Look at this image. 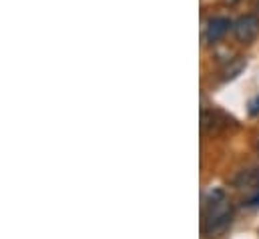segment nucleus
<instances>
[{
    "label": "nucleus",
    "instance_id": "nucleus-1",
    "mask_svg": "<svg viewBox=\"0 0 259 239\" xmlns=\"http://www.w3.org/2000/svg\"><path fill=\"white\" fill-rule=\"evenodd\" d=\"M233 221V207L225 191L213 189L203 199V225L201 231L207 239L221 237Z\"/></svg>",
    "mask_w": 259,
    "mask_h": 239
},
{
    "label": "nucleus",
    "instance_id": "nucleus-2",
    "mask_svg": "<svg viewBox=\"0 0 259 239\" xmlns=\"http://www.w3.org/2000/svg\"><path fill=\"white\" fill-rule=\"evenodd\" d=\"M259 34V16L255 14H245L239 16L233 22V36L241 45H251Z\"/></svg>",
    "mask_w": 259,
    "mask_h": 239
},
{
    "label": "nucleus",
    "instance_id": "nucleus-7",
    "mask_svg": "<svg viewBox=\"0 0 259 239\" xmlns=\"http://www.w3.org/2000/svg\"><path fill=\"white\" fill-rule=\"evenodd\" d=\"M257 153H259V137H257Z\"/></svg>",
    "mask_w": 259,
    "mask_h": 239
},
{
    "label": "nucleus",
    "instance_id": "nucleus-4",
    "mask_svg": "<svg viewBox=\"0 0 259 239\" xmlns=\"http://www.w3.org/2000/svg\"><path fill=\"white\" fill-rule=\"evenodd\" d=\"M229 26H233V24L225 16H213V18H209L207 20V26H205V41L209 45L219 43L229 32Z\"/></svg>",
    "mask_w": 259,
    "mask_h": 239
},
{
    "label": "nucleus",
    "instance_id": "nucleus-3",
    "mask_svg": "<svg viewBox=\"0 0 259 239\" xmlns=\"http://www.w3.org/2000/svg\"><path fill=\"white\" fill-rule=\"evenodd\" d=\"M233 185H235L239 191L247 193V197H249V201H251L253 205H259V171L257 169L241 171V173L235 177Z\"/></svg>",
    "mask_w": 259,
    "mask_h": 239
},
{
    "label": "nucleus",
    "instance_id": "nucleus-5",
    "mask_svg": "<svg viewBox=\"0 0 259 239\" xmlns=\"http://www.w3.org/2000/svg\"><path fill=\"white\" fill-rule=\"evenodd\" d=\"M249 113H251V115H257V113H259V97L255 99V101H253V103H251V109H249Z\"/></svg>",
    "mask_w": 259,
    "mask_h": 239
},
{
    "label": "nucleus",
    "instance_id": "nucleus-6",
    "mask_svg": "<svg viewBox=\"0 0 259 239\" xmlns=\"http://www.w3.org/2000/svg\"><path fill=\"white\" fill-rule=\"evenodd\" d=\"M223 2H225V4H229V6H235L239 0H223Z\"/></svg>",
    "mask_w": 259,
    "mask_h": 239
}]
</instances>
